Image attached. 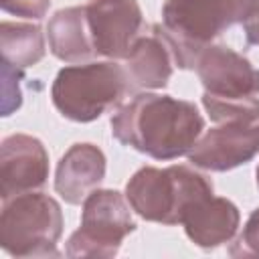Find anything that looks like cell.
<instances>
[{"instance_id": "6da1fadb", "label": "cell", "mask_w": 259, "mask_h": 259, "mask_svg": "<svg viewBox=\"0 0 259 259\" xmlns=\"http://www.w3.org/2000/svg\"><path fill=\"white\" fill-rule=\"evenodd\" d=\"M111 136L154 160L186 156L202 136L204 119L190 101L142 91L119 103L109 119Z\"/></svg>"}, {"instance_id": "7a4b0ae2", "label": "cell", "mask_w": 259, "mask_h": 259, "mask_svg": "<svg viewBox=\"0 0 259 259\" xmlns=\"http://www.w3.org/2000/svg\"><path fill=\"white\" fill-rule=\"evenodd\" d=\"M204 93L202 105L214 123L259 119V71L227 45H208L194 67Z\"/></svg>"}, {"instance_id": "3957f363", "label": "cell", "mask_w": 259, "mask_h": 259, "mask_svg": "<svg viewBox=\"0 0 259 259\" xmlns=\"http://www.w3.org/2000/svg\"><path fill=\"white\" fill-rule=\"evenodd\" d=\"M212 194V182L190 166H144L125 184V198L144 221L180 225L184 210L198 198Z\"/></svg>"}, {"instance_id": "277c9868", "label": "cell", "mask_w": 259, "mask_h": 259, "mask_svg": "<svg viewBox=\"0 0 259 259\" xmlns=\"http://www.w3.org/2000/svg\"><path fill=\"white\" fill-rule=\"evenodd\" d=\"M130 87L123 65L111 59L93 61L63 67L53 81L51 99L65 119L89 123L119 105Z\"/></svg>"}, {"instance_id": "5b68a950", "label": "cell", "mask_w": 259, "mask_h": 259, "mask_svg": "<svg viewBox=\"0 0 259 259\" xmlns=\"http://www.w3.org/2000/svg\"><path fill=\"white\" fill-rule=\"evenodd\" d=\"M61 204L38 190L2 200L0 247L12 257H59L63 233Z\"/></svg>"}, {"instance_id": "8992f818", "label": "cell", "mask_w": 259, "mask_h": 259, "mask_svg": "<svg viewBox=\"0 0 259 259\" xmlns=\"http://www.w3.org/2000/svg\"><path fill=\"white\" fill-rule=\"evenodd\" d=\"M125 194L97 188L83 200L81 225L69 237L67 257H115L123 239L136 231V221Z\"/></svg>"}, {"instance_id": "52a82bcc", "label": "cell", "mask_w": 259, "mask_h": 259, "mask_svg": "<svg viewBox=\"0 0 259 259\" xmlns=\"http://www.w3.org/2000/svg\"><path fill=\"white\" fill-rule=\"evenodd\" d=\"M178 69H194L200 53L229 28L217 0H166L162 24H154Z\"/></svg>"}, {"instance_id": "ba28073f", "label": "cell", "mask_w": 259, "mask_h": 259, "mask_svg": "<svg viewBox=\"0 0 259 259\" xmlns=\"http://www.w3.org/2000/svg\"><path fill=\"white\" fill-rule=\"evenodd\" d=\"M85 14L95 55L111 61L125 59L144 26L138 0H89Z\"/></svg>"}, {"instance_id": "9c48e42d", "label": "cell", "mask_w": 259, "mask_h": 259, "mask_svg": "<svg viewBox=\"0 0 259 259\" xmlns=\"http://www.w3.org/2000/svg\"><path fill=\"white\" fill-rule=\"evenodd\" d=\"M259 154V119L253 123H219L206 130L186 154L196 168L227 172L247 164Z\"/></svg>"}, {"instance_id": "30bf717a", "label": "cell", "mask_w": 259, "mask_h": 259, "mask_svg": "<svg viewBox=\"0 0 259 259\" xmlns=\"http://www.w3.org/2000/svg\"><path fill=\"white\" fill-rule=\"evenodd\" d=\"M49 178V154L42 142L28 134H12L0 146V196L2 200L38 190Z\"/></svg>"}, {"instance_id": "8fae6325", "label": "cell", "mask_w": 259, "mask_h": 259, "mask_svg": "<svg viewBox=\"0 0 259 259\" xmlns=\"http://www.w3.org/2000/svg\"><path fill=\"white\" fill-rule=\"evenodd\" d=\"M239 208L223 196L206 194L194 200L182 214L180 225L186 237L200 249H217L235 239L239 231Z\"/></svg>"}, {"instance_id": "7c38bea8", "label": "cell", "mask_w": 259, "mask_h": 259, "mask_svg": "<svg viewBox=\"0 0 259 259\" xmlns=\"http://www.w3.org/2000/svg\"><path fill=\"white\" fill-rule=\"evenodd\" d=\"M105 178V154L89 142L73 144L57 164L55 190L67 204L83 200L99 188Z\"/></svg>"}, {"instance_id": "4fadbf2b", "label": "cell", "mask_w": 259, "mask_h": 259, "mask_svg": "<svg viewBox=\"0 0 259 259\" xmlns=\"http://www.w3.org/2000/svg\"><path fill=\"white\" fill-rule=\"evenodd\" d=\"M125 73L132 87L140 89H162L168 85L172 71H174V59L170 53V47L162 38V34L156 30V26H150V32L140 34L136 42L132 45L127 57L123 59Z\"/></svg>"}, {"instance_id": "5bb4252c", "label": "cell", "mask_w": 259, "mask_h": 259, "mask_svg": "<svg viewBox=\"0 0 259 259\" xmlns=\"http://www.w3.org/2000/svg\"><path fill=\"white\" fill-rule=\"evenodd\" d=\"M51 53L63 63H81L95 55L85 6L57 10L47 24Z\"/></svg>"}, {"instance_id": "9a60e30c", "label": "cell", "mask_w": 259, "mask_h": 259, "mask_svg": "<svg viewBox=\"0 0 259 259\" xmlns=\"http://www.w3.org/2000/svg\"><path fill=\"white\" fill-rule=\"evenodd\" d=\"M2 61L18 69L36 65L45 57V34L38 24L4 20L0 24Z\"/></svg>"}, {"instance_id": "2e32d148", "label": "cell", "mask_w": 259, "mask_h": 259, "mask_svg": "<svg viewBox=\"0 0 259 259\" xmlns=\"http://www.w3.org/2000/svg\"><path fill=\"white\" fill-rule=\"evenodd\" d=\"M22 69L10 65L8 61H2V115H12L22 105Z\"/></svg>"}, {"instance_id": "e0dca14e", "label": "cell", "mask_w": 259, "mask_h": 259, "mask_svg": "<svg viewBox=\"0 0 259 259\" xmlns=\"http://www.w3.org/2000/svg\"><path fill=\"white\" fill-rule=\"evenodd\" d=\"M229 253L233 257H259V206L249 214L243 231L237 235Z\"/></svg>"}, {"instance_id": "ac0fdd59", "label": "cell", "mask_w": 259, "mask_h": 259, "mask_svg": "<svg viewBox=\"0 0 259 259\" xmlns=\"http://www.w3.org/2000/svg\"><path fill=\"white\" fill-rule=\"evenodd\" d=\"M227 26L245 24L259 14V0H217Z\"/></svg>"}, {"instance_id": "d6986e66", "label": "cell", "mask_w": 259, "mask_h": 259, "mask_svg": "<svg viewBox=\"0 0 259 259\" xmlns=\"http://www.w3.org/2000/svg\"><path fill=\"white\" fill-rule=\"evenodd\" d=\"M51 0H2V10L14 16L40 20L49 12Z\"/></svg>"}, {"instance_id": "ffe728a7", "label": "cell", "mask_w": 259, "mask_h": 259, "mask_svg": "<svg viewBox=\"0 0 259 259\" xmlns=\"http://www.w3.org/2000/svg\"><path fill=\"white\" fill-rule=\"evenodd\" d=\"M243 28H245V36H247V40H249L251 45H257V47H259V14L253 16L249 22H245Z\"/></svg>"}, {"instance_id": "44dd1931", "label": "cell", "mask_w": 259, "mask_h": 259, "mask_svg": "<svg viewBox=\"0 0 259 259\" xmlns=\"http://www.w3.org/2000/svg\"><path fill=\"white\" fill-rule=\"evenodd\" d=\"M255 176H257V188H259V166H257V170H255Z\"/></svg>"}]
</instances>
